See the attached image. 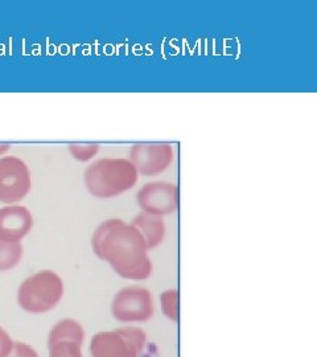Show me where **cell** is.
Listing matches in <instances>:
<instances>
[{"mask_svg":"<svg viewBox=\"0 0 317 357\" xmlns=\"http://www.w3.org/2000/svg\"><path fill=\"white\" fill-rule=\"evenodd\" d=\"M91 249L123 280L144 281L153 274V262L141 234L121 218L106 220L97 227L91 236Z\"/></svg>","mask_w":317,"mask_h":357,"instance_id":"1","label":"cell"},{"mask_svg":"<svg viewBox=\"0 0 317 357\" xmlns=\"http://www.w3.org/2000/svg\"><path fill=\"white\" fill-rule=\"evenodd\" d=\"M139 180V174L126 158L97 159L85 169L84 183L91 196L114 199L131 191Z\"/></svg>","mask_w":317,"mask_h":357,"instance_id":"2","label":"cell"},{"mask_svg":"<svg viewBox=\"0 0 317 357\" xmlns=\"http://www.w3.org/2000/svg\"><path fill=\"white\" fill-rule=\"evenodd\" d=\"M63 278L53 270H41L29 275L17 289V305L29 314H45L63 299Z\"/></svg>","mask_w":317,"mask_h":357,"instance_id":"3","label":"cell"},{"mask_svg":"<svg viewBox=\"0 0 317 357\" xmlns=\"http://www.w3.org/2000/svg\"><path fill=\"white\" fill-rule=\"evenodd\" d=\"M146 343V333L137 327L100 332L90 343L91 357H138Z\"/></svg>","mask_w":317,"mask_h":357,"instance_id":"4","label":"cell"},{"mask_svg":"<svg viewBox=\"0 0 317 357\" xmlns=\"http://www.w3.org/2000/svg\"><path fill=\"white\" fill-rule=\"evenodd\" d=\"M32 190V174L26 162L17 156L0 158V203L13 205Z\"/></svg>","mask_w":317,"mask_h":357,"instance_id":"5","label":"cell"},{"mask_svg":"<svg viewBox=\"0 0 317 357\" xmlns=\"http://www.w3.org/2000/svg\"><path fill=\"white\" fill-rule=\"evenodd\" d=\"M153 294L137 284L121 289L111 303L113 317L123 323L147 321L153 318Z\"/></svg>","mask_w":317,"mask_h":357,"instance_id":"6","label":"cell"},{"mask_svg":"<svg viewBox=\"0 0 317 357\" xmlns=\"http://www.w3.org/2000/svg\"><path fill=\"white\" fill-rule=\"evenodd\" d=\"M128 160L141 176H157L163 174L175 160V149L171 143H137L128 153Z\"/></svg>","mask_w":317,"mask_h":357,"instance_id":"7","label":"cell"},{"mask_svg":"<svg viewBox=\"0 0 317 357\" xmlns=\"http://www.w3.org/2000/svg\"><path fill=\"white\" fill-rule=\"evenodd\" d=\"M137 202L141 212L153 216H168L178 211L180 190L173 183L150 181L137 193Z\"/></svg>","mask_w":317,"mask_h":357,"instance_id":"8","label":"cell"},{"mask_svg":"<svg viewBox=\"0 0 317 357\" xmlns=\"http://www.w3.org/2000/svg\"><path fill=\"white\" fill-rule=\"evenodd\" d=\"M33 228V216L23 205L0 208V241L20 243Z\"/></svg>","mask_w":317,"mask_h":357,"instance_id":"9","label":"cell"},{"mask_svg":"<svg viewBox=\"0 0 317 357\" xmlns=\"http://www.w3.org/2000/svg\"><path fill=\"white\" fill-rule=\"evenodd\" d=\"M130 224L135 227L141 234L148 250L157 248L163 243L165 237V222L163 217L140 212L131 220Z\"/></svg>","mask_w":317,"mask_h":357,"instance_id":"10","label":"cell"},{"mask_svg":"<svg viewBox=\"0 0 317 357\" xmlns=\"http://www.w3.org/2000/svg\"><path fill=\"white\" fill-rule=\"evenodd\" d=\"M85 331L82 326L75 319H63L57 321L49 331L48 336V347L61 343V342H72L76 344H84Z\"/></svg>","mask_w":317,"mask_h":357,"instance_id":"11","label":"cell"},{"mask_svg":"<svg viewBox=\"0 0 317 357\" xmlns=\"http://www.w3.org/2000/svg\"><path fill=\"white\" fill-rule=\"evenodd\" d=\"M24 255V248L20 243L0 241V273L16 268Z\"/></svg>","mask_w":317,"mask_h":357,"instance_id":"12","label":"cell"},{"mask_svg":"<svg viewBox=\"0 0 317 357\" xmlns=\"http://www.w3.org/2000/svg\"><path fill=\"white\" fill-rule=\"evenodd\" d=\"M100 149L101 147L97 143H88V144L72 143L68 147L72 158L78 162H89L91 159H94L97 153H100Z\"/></svg>","mask_w":317,"mask_h":357,"instance_id":"13","label":"cell"},{"mask_svg":"<svg viewBox=\"0 0 317 357\" xmlns=\"http://www.w3.org/2000/svg\"><path fill=\"white\" fill-rule=\"evenodd\" d=\"M162 310L168 319L176 321L178 319V291L176 289L167 290L162 294Z\"/></svg>","mask_w":317,"mask_h":357,"instance_id":"14","label":"cell"},{"mask_svg":"<svg viewBox=\"0 0 317 357\" xmlns=\"http://www.w3.org/2000/svg\"><path fill=\"white\" fill-rule=\"evenodd\" d=\"M48 348L49 357H84L81 351L82 347L72 342H61Z\"/></svg>","mask_w":317,"mask_h":357,"instance_id":"15","label":"cell"},{"mask_svg":"<svg viewBox=\"0 0 317 357\" xmlns=\"http://www.w3.org/2000/svg\"><path fill=\"white\" fill-rule=\"evenodd\" d=\"M7 357H38V354L31 345L22 342H13V349Z\"/></svg>","mask_w":317,"mask_h":357,"instance_id":"16","label":"cell"},{"mask_svg":"<svg viewBox=\"0 0 317 357\" xmlns=\"http://www.w3.org/2000/svg\"><path fill=\"white\" fill-rule=\"evenodd\" d=\"M13 347V340L10 337L7 331L0 326V357H7L10 355Z\"/></svg>","mask_w":317,"mask_h":357,"instance_id":"17","label":"cell"},{"mask_svg":"<svg viewBox=\"0 0 317 357\" xmlns=\"http://www.w3.org/2000/svg\"><path fill=\"white\" fill-rule=\"evenodd\" d=\"M10 147H11L10 143H0V156L6 153H8Z\"/></svg>","mask_w":317,"mask_h":357,"instance_id":"18","label":"cell"}]
</instances>
